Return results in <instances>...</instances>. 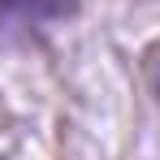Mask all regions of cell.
<instances>
[{
  "instance_id": "obj_1",
  "label": "cell",
  "mask_w": 160,
  "mask_h": 160,
  "mask_svg": "<svg viewBox=\"0 0 160 160\" xmlns=\"http://www.w3.org/2000/svg\"><path fill=\"white\" fill-rule=\"evenodd\" d=\"M78 13V0H0V43H30Z\"/></svg>"
}]
</instances>
